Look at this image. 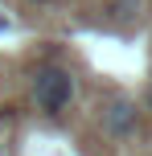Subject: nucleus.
Returning a JSON list of instances; mask_svg holds the SVG:
<instances>
[{
    "label": "nucleus",
    "instance_id": "obj_6",
    "mask_svg": "<svg viewBox=\"0 0 152 156\" xmlns=\"http://www.w3.org/2000/svg\"><path fill=\"white\" fill-rule=\"evenodd\" d=\"M0 156H4V148H0Z\"/></svg>",
    "mask_w": 152,
    "mask_h": 156
},
{
    "label": "nucleus",
    "instance_id": "obj_1",
    "mask_svg": "<svg viewBox=\"0 0 152 156\" xmlns=\"http://www.w3.org/2000/svg\"><path fill=\"white\" fill-rule=\"evenodd\" d=\"M33 99H37V107L45 111V115L66 111L70 99H74V78H70V70H66V66H54V62L37 66V70H33Z\"/></svg>",
    "mask_w": 152,
    "mask_h": 156
},
{
    "label": "nucleus",
    "instance_id": "obj_3",
    "mask_svg": "<svg viewBox=\"0 0 152 156\" xmlns=\"http://www.w3.org/2000/svg\"><path fill=\"white\" fill-rule=\"evenodd\" d=\"M140 12H144V0H107V16H111V21H119V25L136 21Z\"/></svg>",
    "mask_w": 152,
    "mask_h": 156
},
{
    "label": "nucleus",
    "instance_id": "obj_2",
    "mask_svg": "<svg viewBox=\"0 0 152 156\" xmlns=\"http://www.w3.org/2000/svg\"><path fill=\"white\" fill-rule=\"evenodd\" d=\"M136 127H140V107L132 99H111L103 107V132L111 140H128L136 136Z\"/></svg>",
    "mask_w": 152,
    "mask_h": 156
},
{
    "label": "nucleus",
    "instance_id": "obj_5",
    "mask_svg": "<svg viewBox=\"0 0 152 156\" xmlns=\"http://www.w3.org/2000/svg\"><path fill=\"white\" fill-rule=\"evenodd\" d=\"M33 4H54V0H33Z\"/></svg>",
    "mask_w": 152,
    "mask_h": 156
},
{
    "label": "nucleus",
    "instance_id": "obj_4",
    "mask_svg": "<svg viewBox=\"0 0 152 156\" xmlns=\"http://www.w3.org/2000/svg\"><path fill=\"white\" fill-rule=\"evenodd\" d=\"M144 107L152 111V82H148V90H144Z\"/></svg>",
    "mask_w": 152,
    "mask_h": 156
}]
</instances>
